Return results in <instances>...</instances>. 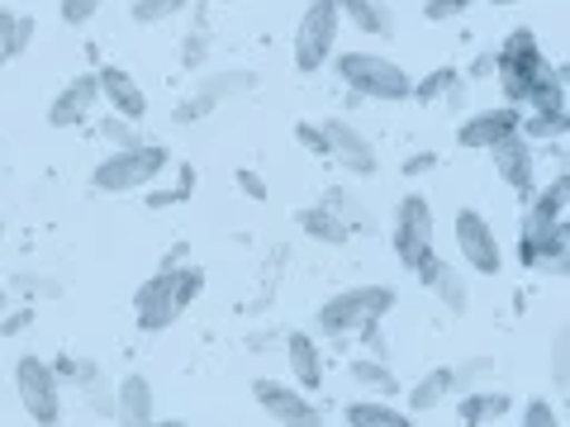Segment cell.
I'll return each mask as SVG.
<instances>
[{
  "instance_id": "6da1fadb",
  "label": "cell",
  "mask_w": 570,
  "mask_h": 427,
  "mask_svg": "<svg viewBox=\"0 0 570 427\" xmlns=\"http://www.w3.org/2000/svg\"><path fill=\"white\" fill-rule=\"evenodd\" d=\"M333 71H337V81L347 86V91L356 96H366V100H381V105H400L409 100V71L395 62V58H385V52H371V48H343V52H333Z\"/></svg>"
},
{
  "instance_id": "7a4b0ae2",
  "label": "cell",
  "mask_w": 570,
  "mask_h": 427,
  "mask_svg": "<svg viewBox=\"0 0 570 427\" xmlns=\"http://www.w3.org/2000/svg\"><path fill=\"white\" fill-rule=\"evenodd\" d=\"M395 305H400L395 285H347V290H337L318 305L314 328L324 337H347V332H362L366 324H381Z\"/></svg>"
},
{
  "instance_id": "3957f363",
  "label": "cell",
  "mask_w": 570,
  "mask_h": 427,
  "mask_svg": "<svg viewBox=\"0 0 570 427\" xmlns=\"http://www.w3.org/2000/svg\"><path fill=\"white\" fill-rule=\"evenodd\" d=\"M494 58H499L494 77H499V86H504V100L513 105V110H528L532 91H538V86L547 81V71H551V62L542 58L538 33H532V29L504 33V43L494 48Z\"/></svg>"
},
{
  "instance_id": "277c9868",
  "label": "cell",
  "mask_w": 570,
  "mask_h": 427,
  "mask_svg": "<svg viewBox=\"0 0 570 427\" xmlns=\"http://www.w3.org/2000/svg\"><path fill=\"white\" fill-rule=\"evenodd\" d=\"M171 152L163 142H134V148H115L110 157H100V167L91 171V186L100 195H129L157 186V176L167 171Z\"/></svg>"
},
{
  "instance_id": "5b68a950",
  "label": "cell",
  "mask_w": 570,
  "mask_h": 427,
  "mask_svg": "<svg viewBox=\"0 0 570 427\" xmlns=\"http://www.w3.org/2000/svg\"><path fill=\"white\" fill-rule=\"evenodd\" d=\"M337 33H343V14H337V0H309L305 14L295 24V43H291V62L299 77H314L324 71L337 52Z\"/></svg>"
},
{
  "instance_id": "8992f818",
  "label": "cell",
  "mask_w": 570,
  "mask_h": 427,
  "mask_svg": "<svg viewBox=\"0 0 570 427\" xmlns=\"http://www.w3.org/2000/svg\"><path fill=\"white\" fill-rule=\"evenodd\" d=\"M433 238H438V224H433V205H428V195L409 190L404 200L395 205V228H390V242H395V257L404 271H419V266L433 252Z\"/></svg>"
},
{
  "instance_id": "52a82bcc",
  "label": "cell",
  "mask_w": 570,
  "mask_h": 427,
  "mask_svg": "<svg viewBox=\"0 0 570 427\" xmlns=\"http://www.w3.org/2000/svg\"><path fill=\"white\" fill-rule=\"evenodd\" d=\"M14 395H20L29 423L39 427H58L62 423V380L52 376V366L43 356H20L14 361Z\"/></svg>"
},
{
  "instance_id": "ba28073f",
  "label": "cell",
  "mask_w": 570,
  "mask_h": 427,
  "mask_svg": "<svg viewBox=\"0 0 570 427\" xmlns=\"http://www.w3.org/2000/svg\"><path fill=\"white\" fill-rule=\"evenodd\" d=\"M253 399H257L262 414L272 423H281V427H324V408L314 404V395H305V389H295L285 380L257 376L253 380Z\"/></svg>"
},
{
  "instance_id": "9c48e42d",
  "label": "cell",
  "mask_w": 570,
  "mask_h": 427,
  "mask_svg": "<svg viewBox=\"0 0 570 427\" xmlns=\"http://www.w3.org/2000/svg\"><path fill=\"white\" fill-rule=\"evenodd\" d=\"M452 234H456V252H461V261H466L471 271H480V276L504 271V247H499L494 224L480 209H456Z\"/></svg>"
},
{
  "instance_id": "30bf717a",
  "label": "cell",
  "mask_w": 570,
  "mask_h": 427,
  "mask_svg": "<svg viewBox=\"0 0 570 427\" xmlns=\"http://www.w3.org/2000/svg\"><path fill=\"white\" fill-rule=\"evenodd\" d=\"M134 314H138L142 332H167L176 318L186 314L181 295H176V271H153L148 280H142L138 295H134Z\"/></svg>"
},
{
  "instance_id": "8fae6325",
  "label": "cell",
  "mask_w": 570,
  "mask_h": 427,
  "mask_svg": "<svg viewBox=\"0 0 570 427\" xmlns=\"http://www.w3.org/2000/svg\"><path fill=\"white\" fill-rule=\"evenodd\" d=\"M519 261L528 266V271L566 276L570 271V228L566 224H547V228L523 224V234H519Z\"/></svg>"
},
{
  "instance_id": "7c38bea8",
  "label": "cell",
  "mask_w": 570,
  "mask_h": 427,
  "mask_svg": "<svg viewBox=\"0 0 570 427\" xmlns=\"http://www.w3.org/2000/svg\"><path fill=\"white\" fill-rule=\"evenodd\" d=\"M324 129V138H328V157L337 167H343L347 176H376L381 171V152H376V142H371L356 123H347V119H324L318 123Z\"/></svg>"
},
{
  "instance_id": "4fadbf2b",
  "label": "cell",
  "mask_w": 570,
  "mask_h": 427,
  "mask_svg": "<svg viewBox=\"0 0 570 427\" xmlns=\"http://www.w3.org/2000/svg\"><path fill=\"white\" fill-rule=\"evenodd\" d=\"M490 162H494V176L504 181L519 200H528L532 190H538V176H532V142L523 133H509L499 138L490 148Z\"/></svg>"
},
{
  "instance_id": "5bb4252c",
  "label": "cell",
  "mask_w": 570,
  "mask_h": 427,
  "mask_svg": "<svg viewBox=\"0 0 570 427\" xmlns=\"http://www.w3.org/2000/svg\"><path fill=\"white\" fill-rule=\"evenodd\" d=\"M100 105V81H96V71H77L58 96H52L48 105V123L52 129H77V123L91 119V110Z\"/></svg>"
},
{
  "instance_id": "9a60e30c",
  "label": "cell",
  "mask_w": 570,
  "mask_h": 427,
  "mask_svg": "<svg viewBox=\"0 0 570 427\" xmlns=\"http://www.w3.org/2000/svg\"><path fill=\"white\" fill-rule=\"evenodd\" d=\"M519 123H523V110H513V105H490V110H475L466 123H461V129H456V142H461V148L490 152L499 138L519 133Z\"/></svg>"
},
{
  "instance_id": "2e32d148",
  "label": "cell",
  "mask_w": 570,
  "mask_h": 427,
  "mask_svg": "<svg viewBox=\"0 0 570 427\" xmlns=\"http://www.w3.org/2000/svg\"><path fill=\"white\" fill-rule=\"evenodd\" d=\"M414 276H419L423 290H433V299L448 314H466L471 309V285H466V276H461L448 257H428Z\"/></svg>"
},
{
  "instance_id": "e0dca14e",
  "label": "cell",
  "mask_w": 570,
  "mask_h": 427,
  "mask_svg": "<svg viewBox=\"0 0 570 427\" xmlns=\"http://www.w3.org/2000/svg\"><path fill=\"white\" fill-rule=\"evenodd\" d=\"M96 81H100V105H110L115 119L138 123L142 115H148V96H142V86L124 67H115V62L96 67Z\"/></svg>"
},
{
  "instance_id": "ac0fdd59",
  "label": "cell",
  "mask_w": 570,
  "mask_h": 427,
  "mask_svg": "<svg viewBox=\"0 0 570 427\" xmlns=\"http://www.w3.org/2000/svg\"><path fill=\"white\" fill-rule=\"evenodd\" d=\"M157 418V389L148 376H124L115 385V423L119 427H142V423H153Z\"/></svg>"
},
{
  "instance_id": "d6986e66",
  "label": "cell",
  "mask_w": 570,
  "mask_h": 427,
  "mask_svg": "<svg viewBox=\"0 0 570 427\" xmlns=\"http://www.w3.org/2000/svg\"><path fill=\"white\" fill-rule=\"evenodd\" d=\"M285 361H291L295 389H305V395H318V389H324V351H318V342L305 328H295L285 337Z\"/></svg>"
},
{
  "instance_id": "ffe728a7",
  "label": "cell",
  "mask_w": 570,
  "mask_h": 427,
  "mask_svg": "<svg viewBox=\"0 0 570 427\" xmlns=\"http://www.w3.org/2000/svg\"><path fill=\"white\" fill-rule=\"evenodd\" d=\"M337 14L356 29L366 33V39H395V10L385 6V0H337Z\"/></svg>"
},
{
  "instance_id": "44dd1931",
  "label": "cell",
  "mask_w": 570,
  "mask_h": 427,
  "mask_svg": "<svg viewBox=\"0 0 570 427\" xmlns=\"http://www.w3.org/2000/svg\"><path fill=\"white\" fill-rule=\"evenodd\" d=\"M409 100H419V105H438V100L461 105L466 100V77H461L456 67H433L428 77H419L414 86H409Z\"/></svg>"
},
{
  "instance_id": "7402d4cb",
  "label": "cell",
  "mask_w": 570,
  "mask_h": 427,
  "mask_svg": "<svg viewBox=\"0 0 570 427\" xmlns=\"http://www.w3.org/2000/svg\"><path fill=\"white\" fill-rule=\"evenodd\" d=\"M566 200H570V176H557L551 186H538L528 195V214L523 224L547 228V224H566Z\"/></svg>"
},
{
  "instance_id": "603a6c76",
  "label": "cell",
  "mask_w": 570,
  "mask_h": 427,
  "mask_svg": "<svg viewBox=\"0 0 570 427\" xmlns=\"http://www.w3.org/2000/svg\"><path fill=\"white\" fill-rule=\"evenodd\" d=\"M343 418H347V427H414V414H404V408H395L390 399H376V395L352 399L343 408Z\"/></svg>"
},
{
  "instance_id": "cb8c5ba5",
  "label": "cell",
  "mask_w": 570,
  "mask_h": 427,
  "mask_svg": "<svg viewBox=\"0 0 570 427\" xmlns=\"http://www.w3.org/2000/svg\"><path fill=\"white\" fill-rule=\"evenodd\" d=\"M452 395H456L452 366H433V370H423V376L409 385V408H414V414H428V408H442Z\"/></svg>"
},
{
  "instance_id": "d4e9b609",
  "label": "cell",
  "mask_w": 570,
  "mask_h": 427,
  "mask_svg": "<svg viewBox=\"0 0 570 427\" xmlns=\"http://www.w3.org/2000/svg\"><path fill=\"white\" fill-rule=\"evenodd\" d=\"M295 224H299V234L314 238V242H324V247H343L352 228L337 219V214L328 205H309V209H295Z\"/></svg>"
},
{
  "instance_id": "484cf974",
  "label": "cell",
  "mask_w": 570,
  "mask_h": 427,
  "mask_svg": "<svg viewBox=\"0 0 570 427\" xmlns=\"http://www.w3.org/2000/svg\"><path fill=\"white\" fill-rule=\"evenodd\" d=\"M513 408V399L504 389H466V399L456 404V414L466 427H485V423H499Z\"/></svg>"
},
{
  "instance_id": "4316f807",
  "label": "cell",
  "mask_w": 570,
  "mask_h": 427,
  "mask_svg": "<svg viewBox=\"0 0 570 427\" xmlns=\"http://www.w3.org/2000/svg\"><path fill=\"white\" fill-rule=\"evenodd\" d=\"M257 86V71H247V67H224V71H209V77L200 81V91L195 96H205V100H234V96H247Z\"/></svg>"
},
{
  "instance_id": "83f0119b",
  "label": "cell",
  "mask_w": 570,
  "mask_h": 427,
  "mask_svg": "<svg viewBox=\"0 0 570 427\" xmlns=\"http://www.w3.org/2000/svg\"><path fill=\"white\" fill-rule=\"evenodd\" d=\"M352 380L366 385L376 399H395L400 395V376L385 361H376V356H356V361H352Z\"/></svg>"
},
{
  "instance_id": "f1b7e54d",
  "label": "cell",
  "mask_w": 570,
  "mask_h": 427,
  "mask_svg": "<svg viewBox=\"0 0 570 427\" xmlns=\"http://www.w3.org/2000/svg\"><path fill=\"white\" fill-rule=\"evenodd\" d=\"M48 366H52V376H58L62 385H77V389H91L100 380V366L86 361V356H71V351H62L58 361H48Z\"/></svg>"
},
{
  "instance_id": "f546056e",
  "label": "cell",
  "mask_w": 570,
  "mask_h": 427,
  "mask_svg": "<svg viewBox=\"0 0 570 427\" xmlns=\"http://www.w3.org/2000/svg\"><path fill=\"white\" fill-rule=\"evenodd\" d=\"M570 129V115L566 110H528L523 123H519V133L532 142V138H561Z\"/></svg>"
},
{
  "instance_id": "4dcf8cb0",
  "label": "cell",
  "mask_w": 570,
  "mask_h": 427,
  "mask_svg": "<svg viewBox=\"0 0 570 427\" xmlns=\"http://www.w3.org/2000/svg\"><path fill=\"white\" fill-rule=\"evenodd\" d=\"M190 6V0H134V24H142V29H153V24H167V20H176Z\"/></svg>"
},
{
  "instance_id": "1f68e13d",
  "label": "cell",
  "mask_w": 570,
  "mask_h": 427,
  "mask_svg": "<svg viewBox=\"0 0 570 427\" xmlns=\"http://www.w3.org/2000/svg\"><path fill=\"white\" fill-rule=\"evenodd\" d=\"M195 195V171L181 167V181L176 186H148V209H171V205H186Z\"/></svg>"
},
{
  "instance_id": "d6a6232c",
  "label": "cell",
  "mask_w": 570,
  "mask_h": 427,
  "mask_svg": "<svg viewBox=\"0 0 570 427\" xmlns=\"http://www.w3.org/2000/svg\"><path fill=\"white\" fill-rule=\"evenodd\" d=\"M176 295H181V305L190 309L195 299L205 295V266H176Z\"/></svg>"
},
{
  "instance_id": "836d02e7",
  "label": "cell",
  "mask_w": 570,
  "mask_h": 427,
  "mask_svg": "<svg viewBox=\"0 0 570 427\" xmlns=\"http://www.w3.org/2000/svg\"><path fill=\"white\" fill-rule=\"evenodd\" d=\"M100 6H105V0H58V14H62V24L81 29V24H91V20H96Z\"/></svg>"
},
{
  "instance_id": "e575fe53",
  "label": "cell",
  "mask_w": 570,
  "mask_h": 427,
  "mask_svg": "<svg viewBox=\"0 0 570 427\" xmlns=\"http://www.w3.org/2000/svg\"><path fill=\"white\" fill-rule=\"evenodd\" d=\"M523 427H561L557 404L542 399V395H532V399L523 404Z\"/></svg>"
},
{
  "instance_id": "d590c367",
  "label": "cell",
  "mask_w": 570,
  "mask_h": 427,
  "mask_svg": "<svg viewBox=\"0 0 570 427\" xmlns=\"http://www.w3.org/2000/svg\"><path fill=\"white\" fill-rule=\"evenodd\" d=\"M471 0H423V20L428 24H448L456 14H466Z\"/></svg>"
},
{
  "instance_id": "8d00e7d4",
  "label": "cell",
  "mask_w": 570,
  "mask_h": 427,
  "mask_svg": "<svg viewBox=\"0 0 570 427\" xmlns=\"http://www.w3.org/2000/svg\"><path fill=\"white\" fill-rule=\"evenodd\" d=\"M490 370H494V361H490V356H471L466 366H456V370H452V385H456V389H471L475 380H485Z\"/></svg>"
},
{
  "instance_id": "74e56055",
  "label": "cell",
  "mask_w": 570,
  "mask_h": 427,
  "mask_svg": "<svg viewBox=\"0 0 570 427\" xmlns=\"http://www.w3.org/2000/svg\"><path fill=\"white\" fill-rule=\"evenodd\" d=\"M20 58V48H14V10L0 6V67Z\"/></svg>"
},
{
  "instance_id": "f35d334b",
  "label": "cell",
  "mask_w": 570,
  "mask_h": 427,
  "mask_svg": "<svg viewBox=\"0 0 570 427\" xmlns=\"http://www.w3.org/2000/svg\"><path fill=\"white\" fill-rule=\"evenodd\" d=\"M205 115H214V100H205V96L181 100V105H176V110H171V119H176V123H200Z\"/></svg>"
},
{
  "instance_id": "ab89813d",
  "label": "cell",
  "mask_w": 570,
  "mask_h": 427,
  "mask_svg": "<svg viewBox=\"0 0 570 427\" xmlns=\"http://www.w3.org/2000/svg\"><path fill=\"white\" fill-rule=\"evenodd\" d=\"M234 181H238V190L247 195V200H257V205H266V195H272V190H266V181H262V176H257L253 167H238V171H234Z\"/></svg>"
},
{
  "instance_id": "60d3db41",
  "label": "cell",
  "mask_w": 570,
  "mask_h": 427,
  "mask_svg": "<svg viewBox=\"0 0 570 427\" xmlns=\"http://www.w3.org/2000/svg\"><path fill=\"white\" fill-rule=\"evenodd\" d=\"M205 58H209V39H205V29H195L186 39V48H181V62L190 71V67H205Z\"/></svg>"
},
{
  "instance_id": "b9f144b4",
  "label": "cell",
  "mask_w": 570,
  "mask_h": 427,
  "mask_svg": "<svg viewBox=\"0 0 570 427\" xmlns=\"http://www.w3.org/2000/svg\"><path fill=\"white\" fill-rule=\"evenodd\" d=\"M295 138H299V148L328 157V138H324V129H318V123H295Z\"/></svg>"
},
{
  "instance_id": "7bdbcfd3",
  "label": "cell",
  "mask_w": 570,
  "mask_h": 427,
  "mask_svg": "<svg viewBox=\"0 0 570 427\" xmlns=\"http://www.w3.org/2000/svg\"><path fill=\"white\" fill-rule=\"evenodd\" d=\"M428 171H438V152H414V157H404V176L409 181H419V176Z\"/></svg>"
},
{
  "instance_id": "ee69618b",
  "label": "cell",
  "mask_w": 570,
  "mask_h": 427,
  "mask_svg": "<svg viewBox=\"0 0 570 427\" xmlns=\"http://www.w3.org/2000/svg\"><path fill=\"white\" fill-rule=\"evenodd\" d=\"M105 138H110L115 148H134V142H138V133L129 129V119H110V123H105Z\"/></svg>"
},
{
  "instance_id": "f6af8a7d",
  "label": "cell",
  "mask_w": 570,
  "mask_h": 427,
  "mask_svg": "<svg viewBox=\"0 0 570 427\" xmlns=\"http://www.w3.org/2000/svg\"><path fill=\"white\" fill-rule=\"evenodd\" d=\"M29 324H33V309H14V314L0 318V337H20Z\"/></svg>"
},
{
  "instance_id": "bcb514c9",
  "label": "cell",
  "mask_w": 570,
  "mask_h": 427,
  "mask_svg": "<svg viewBox=\"0 0 570 427\" xmlns=\"http://www.w3.org/2000/svg\"><path fill=\"white\" fill-rule=\"evenodd\" d=\"M494 67H499L494 48H485V52H480V58L471 62V77H475V81H485V77H494Z\"/></svg>"
},
{
  "instance_id": "7dc6e473",
  "label": "cell",
  "mask_w": 570,
  "mask_h": 427,
  "mask_svg": "<svg viewBox=\"0 0 570 427\" xmlns=\"http://www.w3.org/2000/svg\"><path fill=\"white\" fill-rule=\"evenodd\" d=\"M551 370H557V385L566 389L570 380H566V332L557 337V347H551Z\"/></svg>"
},
{
  "instance_id": "c3c4849f",
  "label": "cell",
  "mask_w": 570,
  "mask_h": 427,
  "mask_svg": "<svg viewBox=\"0 0 570 427\" xmlns=\"http://www.w3.org/2000/svg\"><path fill=\"white\" fill-rule=\"evenodd\" d=\"M186 257H190V242H176L171 252L163 257V266H157V271H176V266H186Z\"/></svg>"
},
{
  "instance_id": "681fc988",
  "label": "cell",
  "mask_w": 570,
  "mask_h": 427,
  "mask_svg": "<svg viewBox=\"0 0 570 427\" xmlns=\"http://www.w3.org/2000/svg\"><path fill=\"white\" fill-rule=\"evenodd\" d=\"M142 427H186L181 418H153V423H142Z\"/></svg>"
},
{
  "instance_id": "f907efd6",
  "label": "cell",
  "mask_w": 570,
  "mask_h": 427,
  "mask_svg": "<svg viewBox=\"0 0 570 427\" xmlns=\"http://www.w3.org/2000/svg\"><path fill=\"white\" fill-rule=\"evenodd\" d=\"M490 6H499V10H509V6H519V0H490Z\"/></svg>"
},
{
  "instance_id": "816d5d0a",
  "label": "cell",
  "mask_w": 570,
  "mask_h": 427,
  "mask_svg": "<svg viewBox=\"0 0 570 427\" xmlns=\"http://www.w3.org/2000/svg\"><path fill=\"white\" fill-rule=\"evenodd\" d=\"M10 305V290H6V285H0V309H6Z\"/></svg>"
}]
</instances>
